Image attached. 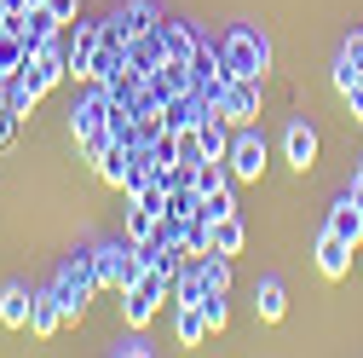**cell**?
I'll use <instances>...</instances> for the list:
<instances>
[{"label":"cell","mask_w":363,"mask_h":358,"mask_svg":"<svg viewBox=\"0 0 363 358\" xmlns=\"http://www.w3.org/2000/svg\"><path fill=\"white\" fill-rule=\"evenodd\" d=\"M219 64L231 70V81H265L271 75V40L248 23H237L231 35H225V47H219Z\"/></svg>","instance_id":"cell-1"},{"label":"cell","mask_w":363,"mask_h":358,"mask_svg":"<svg viewBox=\"0 0 363 358\" xmlns=\"http://www.w3.org/2000/svg\"><path fill=\"white\" fill-rule=\"evenodd\" d=\"M93 266H99V289H133V283L150 272V254H145V243L121 237V243L93 249Z\"/></svg>","instance_id":"cell-2"},{"label":"cell","mask_w":363,"mask_h":358,"mask_svg":"<svg viewBox=\"0 0 363 358\" xmlns=\"http://www.w3.org/2000/svg\"><path fill=\"white\" fill-rule=\"evenodd\" d=\"M110 104H116V99H110V87H99V93L86 99V104H75V110H69L75 145L86 151V162H93V156H99V151L110 145Z\"/></svg>","instance_id":"cell-3"},{"label":"cell","mask_w":363,"mask_h":358,"mask_svg":"<svg viewBox=\"0 0 363 358\" xmlns=\"http://www.w3.org/2000/svg\"><path fill=\"white\" fill-rule=\"evenodd\" d=\"M58 300H64V318L75 324L81 312H86V300H93V289H99V266H93V249L86 254H75V260H64L58 266Z\"/></svg>","instance_id":"cell-4"},{"label":"cell","mask_w":363,"mask_h":358,"mask_svg":"<svg viewBox=\"0 0 363 358\" xmlns=\"http://www.w3.org/2000/svg\"><path fill=\"white\" fill-rule=\"evenodd\" d=\"M167 295H173V283H167L156 266H150V272L133 283V289H121V300H127V324H133V330H145L156 312H162V300H167Z\"/></svg>","instance_id":"cell-5"},{"label":"cell","mask_w":363,"mask_h":358,"mask_svg":"<svg viewBox=\"0 0 363 358\" xmlns=\"http://www.w3.org/2000/svg\"><path fill=\"white\" fill-rule=\"evenodd\" d=\"M225 168H231V179H248V185H254L259 173H265V139H259L254 127H237V133H231V151H225Z\"/></svg>","instance_id":"cell-6"},{"label":"cell","mask_w":363,"mask_h":358,"mask_svg":"<svg viewBox=\"0 0 363 358\" xmlns=\"http://www.w3.org/2000/svg\"><path fill=\"white\" fill-rule=\"evenodd\" d=\"M145 93H150V104H173V99L196 93V81H191V64H173V58H162V64L145 75Z\"/></svg>","instance_id":"cell-7"},{"label":"cell","mask_w":363,"mask_h":358,"mask_svg":"<svg viewBox=\"0 0 363 358\" xmlns=\"http://www.w3.org/2000/svg\"><path fill=\"white\" fill-rule=\"evenodd\" d=\"M127 40H145V35H156V23H162V12L150 6V0H121L116 6V18H110Z\"/></svg>","instance_id":"cell-8"},{"label":"cell","mask_w":363,"mask_h":358,"mask_svg":"<svg viewBox=\"0 0 363 358\" xmlns=\"http://www.w3.org/2000/svg\"><path fill=\"white\" fill-rule=\"evenodd\" d=\"M219 116L231 121V127H254V116H259V81H231V93H225Z\"/></svg>","instance_id":"cell-9"},{"label":"cell","mask_w":363,"mask_h":358,"mask_svg":"<svg viewBox=\"0 0 363 358\" xmlns=\"http://www.w3.org/2000/svg\"><path fill=\"white\" fill-rule=\"evenodd\" d=\"M156 40H162V58H173V64H191V58H196V47H202L191 23H167V18L156 23Z\"/></svg>","instance_id":"cell-10"},{"label":"cell","mask_w":363,"mask_h":358,"mask_svg":"<svg viewBox=\"0 0 363 358\" xmlns=\"http://www.w3.org/2000/svg\"><path fill=\"white\" fill-rule=\"evenodd\" d=\"M352 254H357V249L323 226V237H317V272H323V278H346V272H352Z\"/></svg>","instance_id":"cell-11"},{"label":"cell","mask_w":363,"mask_h":358,"mask_svg":"<svg viewBox=\"0 0 363 358\" xmlns=\"http://www.w3.org/2000/svg\"><path fill=\"white\" fill-rule=\"evenodd\" d=\"M58 324H69V318H64L58 289H40V295H35V306H29V335L47 341V335H58Z\"/></svg>","instance_id":"cell-12"},{"label":"cell","mask_w":363,"mask_h":358,"mask_svg":"<svg viewBox=\"0 0 363 358\" xmlns=\"http://www.w3.org/2000/svg\"><path fill=\"white\" fill-rule=\"evenodd\" d=\"M357 81H363V29L346 35V47H340V58H335V87H340V93H352Z\"/></svg>","instance_id":"cell-13"},{"label":"cell","mask_w":363,"mask_h":358,"mask_svg":"<svg viewBox=\"0 0 363 358\" xmlns=\"http://www.w3.org/2000/svg\"><path fill=\"white\" fill-rule=\"evenodd\" d=\"M99 40H104V23H75V40H69V75L86 81V64H93Z\"/></svg>","instance_id":"cell-14"},{"label":"cell","mask_w":363,"mask_h":358,"mask_svg":"<svg viewBox=\"0 0 363 358\" xmlns=\"http://www.w3.org/2000/svg\"><path fill=\"white\" fill-rule=\"evenodd\" d=\"M329 232H335V237H346L352 249L363 243V208H357V197H340V202L329 208Z\"/></svg>","instance_id":"cell-15"},{"label":"cell","mask_w":363,"mask_h":358,"mask_svg":"<svg viewBox=\"0 0 363 358\" xmlns=\"http://www.w3.org/2000/svg\"><path fill=\"white\" fill-rule=\"evenodd\" d=\"M29 306H35V295L23 283H6L0 289V324L6 330H29Z\"/></svg>","instance_id":"cell-16"},{"label":"cell","mask_w":363,"mask_h":358,"mask_svg":"<svg viewBox=\"0 0 363 358\" xmlns=\"http://www.w3.org/2000/svg\"><path fill=\"white\" fill-rule=\"evenodd\" d=\"M127 162H133V145H121V139H110V145L93 156L99 179H104V185H116V191H121V179H127Z\"/></svg>","instance_id":"cell-17"},{"label":"cell","mask_w":363,"mask_h":358,"mask_svg":"<svg viewBox=\"0 0 363 358\" xmlns=\"http://www.w3.org/2000/svg\"><path fill=\"white\" fill-rule=\"evenodd\" d=\"M254 312H259L265 324H277L283 312H289V295H283V283H277V278H259V283H254Z\"/></svg>","instance_id":"cell-18"},{"label":"cell","mask_w":363,"mask_h":358,"mask_svg":"<svg viewBox=\"0 0 363 358\" xmlns=\"http://www.w3.org/2000/svg\"><path fill=\"white\" fill-rule=\"evenodd\" d=\"M283 151H289V162L306 173V168L317 162V133H311L306 121H294V127H289V139H283Z\"/></svg>","instance_id":"cell-19"},{"label":"cell","mask_w":363,"mask_h":358,"mask_svg":"<svg viewBox=\"0 0 363 358\" xmlns=\"http://www.w3.org/2000/svg\"><path fill=\"white\" fill-rule=\"evenodd\" d=\"M173 300H179V306H202V300H208V283H202V272H196V260L173 278Z\"/></svg>","instance_id":"cell-20"},{"label":"cell","mask_w":363,"mask_h":358,"mask_svg":"<svg viewBox=\"0 0 363 358\" xmlns=\"http://www.w3.org/2000/svg\"><path fill=\"white\" fill-rule=\"evenodd\" d=\"M179 243H185L191 260L208 254V249H213V219H208V214H191V219H185V237H179Z\"/></svg>","instance_id":"cell-21"},{"label":"cell","mask_w":363,"mask_h":358,"mask_svg":"<svg viewBox=\"0 0 363 358\" xmlns=\"http://www.w3.org/2000/svg\"><path fill=\"white\" fill-rule=\"evenodd\" d=\"M242 243H248V232H242V219H237V214L213 219V249H219V254H242Z\"/></svg>","instance_id":"cell-22"},{"label":"cell","mask_w":363,"mask_h":358,"mask_svg":"<svg viewBox=\"0 0 363 358\" xmlns=\"http://www.w3.org/2000/svg\"><path fill=\"white\" fill-rule=\"evenodd\" d=\"M213 330H208V318H202V306H179V347H202Z\"/></svg>","instance_id":"cell-23"},{"label":"cell","mask_w":363,"mask_h":358,"mask_svg":"<svg viewBox=\"0 0 363 358\" xmlns=\"http://www.w3.org/2000/svg\"><path fill=\"white\" fill-rule=\"evenodd\" d=\"M156 219H162V214H150L145 202H133V208H127V237H133V243H150V237H156Z\"/></svg>","instance_id":"cell-24"},{"label":"cell","mask_w":363,"mask_h":358,"mask_svg":"<svg viewBox=\"0 0 363 358\" xmlns=\"http://www.w3.org/2000/svg\"><path fill=\"white\" fill-rule=\"evenodd\" d=\"M202 318H208V330H213V335L225 330V318H231V306H225V295H208V300H202Z\"/></svg>","instance_id":"cell-25"},{"label":"cell","mask_w":363,"mask_h":358,"mask_svg":"<svg viewBox=\"0 0 363 358\" xmlns=\"http://www.w3.org/2000/svg\"><path fill=\"white\" fill-rule=\"evenodd\" d=\"M196 214H208V219H225V214H237V202H231V191H213V197H202V208Z\"/></svg>","instance_id":"cell-26"},{"label":"cell","mask_w":363,"mask_h":358,"mask_svg":"<svg viewBox=\"0 0 363 358\" xmlns=\"http://www.w3.org/2000/svg\"><path fill=\"white\" fill-rule=\"evenodd\" d=\"M47 12H52L58 23H75V18H81V0H47Z\"/></svg>","instance_id":"cell-27"},{"label":"cell","mask_w":363,"mask_h":358,"mask_svg":"<svg viewBox=\"0 0 363 358\" xmlns=\"http://www.w3.org/2000/svg\"><path fill=\"white\" fill-rule=\"evenodd\" d=\"M116 352H121V358H145L150 341H145V335H127V341H116Z\"/></svg>","instance_id":"cell-28"},{"label":"cell","mask_w":363,"mask_h":358,"mask_svg":"<svg viewBox=\"0 0 363 358\" xmlns=\"http://www.w3.org/2000/svg\"><path fill=\"white\" fill-rule=\"evenodd\" d=\"M352 197H357V208H363V185H352Z\"/></svg>","instance_id":"cell-29"},{"label":"cell","mask_w":363,"mask_h":358,"mask_svg":"<svg viewBox=\"0 0 363 358\" xmlns=\"http://www.w3.org/2000/svg\"><path fill=\"white\" fill-rule=\"evenodd\" d=\"M352 185H363V162H357V179H352Z\"/></svg>","instance_id":"cell-30"},{"label":"cell","mask_w":363,"mask_h":358,"mask_svg":"<svg viewBox=\"0 0 363 358\" xmlns=\"http://www.w3.org/2000/svg\"><path fill=\"white\" fill-rule=\"evenodd\" d=\"M29 6H47V0H29Z\"/></svg>","instance_id":"cell-31"}]
</instances>
